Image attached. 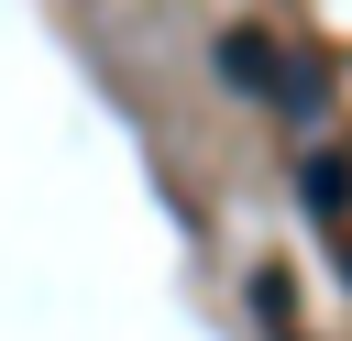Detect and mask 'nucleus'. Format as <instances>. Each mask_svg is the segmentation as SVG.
I'll list each match as a JSON object with an SVG mask.
<instances>
[{"label":"nucleus","instance_id":"obj_1","mask_svg":"<svg viewBox=\"0 0 352 341\" xmlns=\"http://www.w3.org/2000/svg\"><path fill=\"white\" fill-rule=\"evenodd\" d=\"M220 77H231L242 99H286V110H319V77H308V66H286V55H275V33H253V22H242V33H220Z\"/></svg>","mask_w":352,"mask_h":341},{"label":"nucleus","instance_id":"obj_2","mask_svg":"<svg viewBox=\"0 0 352 341\" xmlns=\"http://www.w3.org/2000/svg\"><path fill=\"white\" fill-rule=\"evenodd\" d=\"M253 308H264L275 341H297V286H286V275H253Z\"/></svg>","mask_w":352,"mask_h":341},{"label":"nucleus","instance_id":"obj_4","mask_svg":"<svg viewBox=\"0 0 352 341\" xmlns=\"http://www.w3.org/2000/svg\"><path fill=\"white\" fill-rule=\"evenodd\" d=\"M341 275H352V242H341Z\"/></svg>","mask_w":352,"mask_h":341},{"label":"nucleus","instance_id":"obj_3","mask_svg":"<svg viewBox=\"0 0 352 341\" xmlns=\"http://www.w3.org/2000/svg\"><path fill=\"white\" fill-rule=\"evenodd\" d=\"M341 198H352V165L319 154V165H308V209H341Z\"/></svg>","mask_w":352,"mask_h":341}]
</instances>
